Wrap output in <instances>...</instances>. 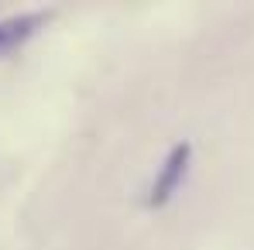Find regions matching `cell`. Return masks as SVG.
<instances>
[{
  "label": "cell",
  "mask_w": 254,
  "mask_h": 250,
  "mask_svg": "<svg viewBox=\"0 0 254 250\" xmlns=\"http://www.w3.org/2000/svg\"><path fill=\"white\" fill-rule=\"evenodd\" d=\"M189 158H192V144H189V141L175 144L169 154H165V161H162V168H158L155 182H151L148 192H144V206L162 209L172 196L179 192V185H182V178H186V171H189Z\"/></svg>",
  "instance_id": "1"
},
{
  "label": "cell",
  "mask_w": 254,
  "mask_h": 250,
  "mask_svg": "<svg viewBox=\"0 0 254 250\" xmlns=\"http://www.w3.org/2000/svg\"><path fill=\"white\" fill-rule=\"evenodd\" d=\"M42 24H45V14H21V17L0 21V55H7V51H14L17 45H24Z\"/></svg>",
  "instance_id": "2"
}]
</instances>
